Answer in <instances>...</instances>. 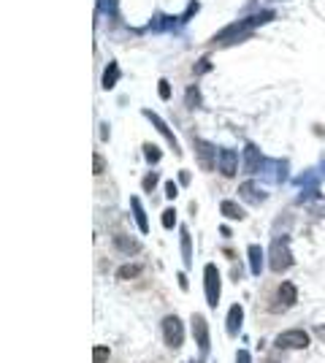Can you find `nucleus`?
<instances>
[{
    "instance_id": "nucleus-30",
    "label": "nucleus",
    "mask_w": 325,
    "mask_h": 363,
    "mask_svg": "<svg viewBox=\"0 0 325 363\" xmlns=\"http://www.w3.org/2000/svg\"><path fill=\"white\" fill-rule=\"evenodd\" d=\"M314 333H317L320 339H325V326H317V328H314Z\"/></svg>"
},
{
    "instance_id": "nucleus-7",
    "label": "nucleus",
    "mask_w": 325,
    "mask_h": 363,
    "mask_svg": "<svg viewBox=\"0 0 325 363\" xmlns=\"http://www.w3.org/2000/svg\"><path fill=\"white\" fill-rule=\"evenodd\" d=\"M219 174L222 176H233L236 174V168H238V155L233 149H222L219 152Z\"/></svg>"
},
{
    "instance_id": "nucleus-12",
    "label": "nucleus",
    "mask_w": 325,
    "mask_h": 363,
    "mask_svg": "<svg viewBox=\"0 0 325 363\" xmlns=\"http://www.w3.org/2000/svg\"><path fill=\"white\" fill-rule=\"evenodd\" d=\"M247 257H250V271L255 276L263 274V250L257 244H250V250H247Z\"/></svg>"
},
{
    "instance_id": "nucleus-8",
    "label": "nucleus",
    "mask_w": 325,
    "mask_h": 363,
    "mask_svg": "<svg viewBox=\"0 0 325 363\" xmlns=\"http://www.w3.org/2000/svg\"><path fill=\"white\" fill-rule=\"evenodd\" d=\"M241 322H244V309H241V304H233L231 312H228V320H225L228 336H236V333L241 331Z\"/></svg>"
},
{
    "instance_id": "nucleus-6",
    "label": "nucleus",
    "mask_w": 325,
    "mask_h": 363,
    "mask_svg": "<svg viewBox=\"0 0 325 363\" xmlns=\"http://www.w3.org/2000/svg\"><path fill=\"white\" fill-rule=\"evenodd\" d=\"M144 117H149V122H152V125H155V128H157L160 133H162V136H166V141H168V144H171V149H174V152H176V155H179V152H181V149H179V141H176V136H174V133H171V128L166 125V122H162V119L157 117V114H155V111H149V109L144 111Z\"/></svg>"
},
{
    "instance_id": "nucleus-2",
    "label": "nucleus",
    "mask_w": 325,
    "mask_h": 363,
    "mask_svg": "<svg viewBox=\"0 0 325 363\" xmlns=\"http://www.w3.org/2000/svg\"><path fill=\"white\" fill-rule=\"evenodd\" d=\"M162 341L171 347V350H179L185 345V322H181L176 314H168V317H162Z\"/></svg>"
},
{
    "instance_id": "nucleus-11",
    "label": "nucleus",
    "mask_w": 325,
    "mask_h": 363,
    "mask_svg": "<svg viewBox=\"0 0 325 363\" xmlns=\"http://www.w3.org/2000/svg\"><path fill=\"white\" fill-rule=\"evenodd\" d=\"M238 193H241V198L252 200V204H263V200H266V193L255 185V182H244V185L238 187Z\"/></svg>"
},
{
    "instance_id": "nucleus-28",
    "label": "nucleus",
    "mask_w": 325,
    "mask_h": 363,
    "mask_svg": "<svg viewBox=\"0 0 325 363\" xmlns=\"http://www.w3.org/2000/svg\"><path fill=\"white\" fill-rule=\"evenodd\" d=\"M179 182L181 185H190V171H179Z\"/></svg>"
},
{
    "instance_id": "nucleus-15",
    "label": "nucleus",
    "mask_w": 325,
    "mask_h": 363,
    "mask_svg": "<svg viewBox=\"0 0 325 363\" xmlns=\"http://www.w3.org/2000/svg\"><path fill=\"white\" fill-rule=\"evenodd\" d=\"M130 209H133V217H136V223H138V228H141V233H147L149 231V225H147V214H144V209H141V200L133 195L130 198Z\"/></svg>"
},
{
    "instance_id": "nucleus-10",
    "label": "nucleus",
    "mask_w": 325,
    "mask_h": 363,
    "mask_svg": "<svg viewBox=\"0 0 325 363\" xmlns=\"http://www.w3.org/2000/svg\"><path fill=\"white\" fill-rule=\"evenodd\" d=\"M276 295H279V307L282 309H290L295 301H298V290H295L293 282H282L279 290H276Z\"/></svg>"
},
{
    "instance_id": "nucleus-22",
    "label": "nucleus",
    "mask_w": 325,
    "mask_h": 363,
    "mask_svg": "<svg viewBox=\"0 0 325 363\" xmlns=\"http://www.w3.org/2000/svg\"><path fill=\"white\" fill-rule=\"evenodd\" d=\"M157 90H160V98H162V100H168V98H171V84H168L166 79H160Z\"/></svg>"
},
{
    "instance_id": "nucleus-4",
    "label": "nucleus",
    "mask_w": 325,
    "mask_h": 363,
    "mask_svg": "<svg viewBox=\"0 0 325 363\" xmlns=\"http://www.w3.org/2000/svg\"><path fill=\"white\" fill-rule=\"evenodd\" d=\"M276 350H307L309 347V333L301 331V328H290V331H282L274 341Z\"/></svg>"
},
{
    "instance_id": "nucleus-31",
    "label": "nucleus",
    "mask_w": 325,
    "mask_h": 363,
    "mask_svg": "<svg viewBox=\"0 0 325 363\" xmlns=\"http://www.w3.org/2000/svg\"><path fill=\"white\" fill-rule=\"evenodd\" d=\"M266 363H276V360H266Z\"/></svg>"
},
{
    "instance_id": "nucleus-16",
    "label": "nucleus",
    "mask_w": 325,
    "mask_h": 363,
    "mask_svg": "<svg viewBox=\"0 0 325 363\" xmlns=\"http://www.w3.org/2000/svg\"><path fill=\"white\" fill-rule=\"evenodd\" d=\"M181 257H185V269L193 263V247H190V233L187 228H181Z\"/></svg>"
},
{
    "instance_id": "nucleus-25",
    "label": "nucleus",
    "mask_w": 325,
    "mask_h": 363,
    "mask_svg": "<svg viewBox=\"0 0 325 363\" xmlns=\"http://www.w3.org/2000/svg\"><path fill=\"white\" fill-rule=\"evenodd\" d=\"M187 100H190V106H198L200 98H198V87H190L187 90Z\"/></svg>"
},
{
    "instance_id": "nucleus-1",
    "label": "nucleus",
    "mask_w": 325,
    "mask_h": 363,
    "mask_svg": "<svg viewBox=\"0 0 325 363\" xmlns=\"http://www.w3.org/2000/svg\"><path fill=\"white\" fill-rule=\"evenodd\" d=\"M269 266H271V271H276V274L288 271L290 266H293V252H290L288 238H285V236H279L271 244V250H269Z\"/></svg>"
},
{
    "instance_id": "nucleus-20",
    "label": "nucleus",
    "mask_w": 325,
    "mask_h": 363,
    "mask_svg": "<svg viewBox=\"0 0 325 363\" xmlns=\"http://www.w3.org/2000/svg\"><path fill=\"white\" fill-rule=\"evenodd\" d=\"M92 363H109V347H95L92 350Z\"/></svg>"
},
{
    "instance_id": "nucleus-23",
    "label": "nucleus",
    "mask_w": 325,
    "mask_h": 363,
    "mask_svg": "<svg viewBox=\"0 0 325 363\" xmlns=\"http://www.w3.org/2000/svg\"><path fill=\"white\" fill-rule=\"evenodd\" d=\"M155 185H157V174H147L144 176V190L149 193V190H155Z\"/></svg>"
},
{
    "instance_id": "nucleus-13",
    "label": "nucleus",
    "mask_w": 325,
    "mask_h": 363,
    "mask_svg": "<svg viewBox=\"0 0 325 363\" xmlns=\"http://www.w3.org/2000/svg\"><path fill=\"white\" fill-rule=\"evenodd\" d=\"M114 244H117V250H122L125 255H136V252L141 250V244L136 241V238H130V236H125V233H117V236H114Z\"/></svg>"
},
{
    "instance_id": "nucleus-3",
    "label": "nucleus",
    "mask_w": 325,
    "mask_h": 363,
    "mask_svg": "<svg viewBox=\"0 0 325 363\" xmlns=\"http://www.w3.org/2000/svg\"><path fill=\"white\" fill-rule=\"evenodd\" d=\"M219 290H222L219 269L214 263H206V269H204V293H206V301H209L212 309H217V304H219Z\"/></svg>"
},
{
    "instance_id": "nucleus-21",
    "label": "nucleus",
    "mask_w": 325,
    "mask_h": 363,
    "mask_svg": "<svg viewBox=\"0 0 325 363\" xmlns=\"http://www.w3.org/2000/svg\"><path fill=\"white\" fill-rule=\"evenodd\" d=\"M176 225V212L174 209H166L162 212V228H174Z\"/></svg>"
},
{
    "instance_id": "nucleus-19",
    "label": "nucleus",
    "mask_w": 325,
    "mask_h": 363,
    "mask_svg": "<svg viewBox=\"0 0 325 363\" xmlns=\"http://www.w3.org/2000/svg\"><path fill=\"white\" fill-rule=\"evenodd\" d=\"M144 155H147V160H149L152 166L160 163V149H157L155 144H144Z\"/></svg>"
},
{
    "instance_id": "nucleus-9",
    "label": "nucleus",
    "mask_w": 325,
    "mask_h": 363,
    "mask_svg": "<svg viewBox=\"0 0 325 363\" xmlns=\"http://www.w3.org/2000/svg\"><path fill=\"white\" fill-rule=\"evenodd\" d=\"M195 149H198V163H200V168H204V171H212L214 163H217V160H214V147L198 138V141H195Z\"/></svg>"
},
{
    "instance_id": "nucleus-24",
    "label": "nucleus",
    "mask_w": 325,
    "mask_h": 363,
    "mask_svg": "<svg viewBox=\"0 0 325 363\" xmlns=\"http://www.w3.org/2000/svg\"><path fill=\"white\" fill-rule=\"evenodd\" d=\"M236 363H252L250 350H238V352H236Z\"/></svg>"
},
{
    "instance_id": "nucleus-5",
    "label": "nucleus",
    "mask_w": 325,
    "mask_h": 363,
    "mask_svg": "<svg viewBox=\"0 0 325 363\" xmlns=\"http://www.w3.org/2000/svg\"><path fill=\"white\" fill-rule=\"evenodd\" d=\"M193 333H195L200 355H209V347H212V341H209V322L200 314H193Z\"/></svg>"
},
{
    "instance_id": "nucleus-26",
    "label": "nucleus",
    "mask_w": 325,
    "mask_h": 363,
    "mask_svg": "<svg viewBox=\"0 0 325 363\" xmlns=\"http://www.w3.org/2000/svg\"><path fill=\"white\" fill-rule=\"evenodd\" d=\"M92 160H95V163H92V171H95V174H100V171H103V157H100V155H95Z\"/></svg>"
},
{
    "instance_id": "nucleus-17",
    "label": "nucleus",
    "mask_w": 325,
    "mask_h": 363,
    "mask_svg": "<svg viewBox=\"0 0 325 363\" xmlns=\"http://www.w3.org/2000/svg\"><path fill=\"white\" fill-rule=\"evenodd\" d=\"M117 276L119 279H136V276H141V266L138 263H125V266H119Z\"/></svg>"
},
{
    "instance_id": "nucleus-18",
    "label": "nucleus",
    "mask_w": 325,
    "mask_h": 363,
    "mask_svg": "<svg viewBox=\"0 0 325 363\" xmlns=\"http://www.w3.org/2000/svg\"><path fill=\"white\" fill-rule=\"evenodd\" d=\"M117 76H119V65H117V63H109L106 76H103V87H106V90H111L114 84H117Z\"/></svg>"
},
{
    "instance_id": "nucleus-29",
    "label": "nucleus",
    "mask_w": 325,
    "mask_h": 363,
    "mask_svg": "<svg viewBox=\"0 0 325 363\" xmlns=\"http://www.w3.org/2000/svg\"><path fill=\"white\" fill-rule=\"evenodd\" d=\"M179 285H181V290H187V288H190V279H187L185 274H179Z\"/></svg>"
},
{
    "instance_id": "nucleus-14",
    "label": "nucleus",
    "mask_w": 325,
    "mask_h": 363,
    "mask_svg": "<svg viewBox=\"0 0 325 363\" xmlns=\"http://www.w3.org/2000/svg\"><path fill=\"white\" fill-rule=\"evenodd\" d=\"M219 212H222L225 217H231V219H244L247 214H244V209L236 204V200H222L219 204Z\"/></svg>"
},
{
    "instance_id": "nucleus-27",
    "label": "nucleus",
    "mask_w": 325,
    "mask_h": 363,
    "mask_svg": "<svg viewBox=\"0 0 325 363\" xmlns=\"http://www.w3.org/2000/svg\"><path fill=\"white\" fill-rule=\"evenodd\" d=\"M166 195H168L171 200H174V198H176V187H174V185H171V182H166Z\"/></svg>"
}]
</instances>
